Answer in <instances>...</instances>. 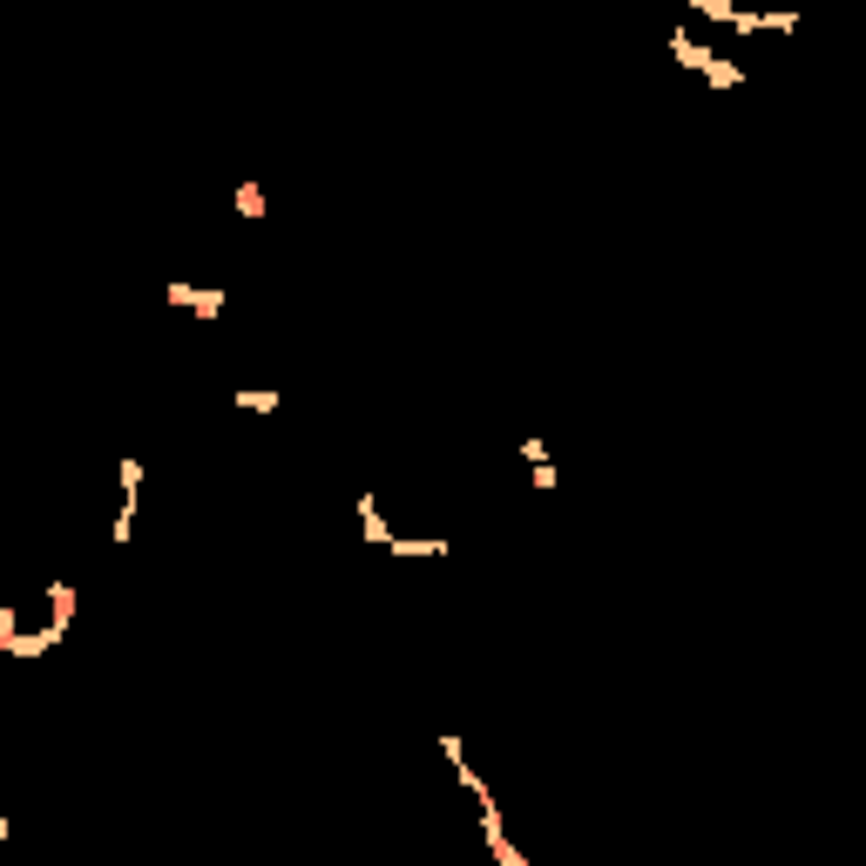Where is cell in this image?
Masks as SVG:
<instances>
[{"mask_svg":"<svg viewBox=\"0 0 866 866\" xmlns=\"http://www.w3.org/2000/svg\"><path fill=\"white\" fill-rule=\"evenodd\" d=\"M494 866H528V853H522V846H515V840H508V846H501V853H494Z\"/></svg>","mask_w":866,"mask_h":866,"instance_id":"obj_13","label":"cell"},{"mask_svg":"<svg viewBox=\"0 0 866 866\" xmlns=\"http://www.w3.org/2000/svg\"><path fill=\"white\" fill-rule=\"evenodd\" d=\"M671 61H677V68H691V75H704L711 89H744V68H738V61H725L711 42H697L691 27H677V34H671Z\"/></svg>","mask_w":866,"mask_h":866,"instance_id":"obj_1","label":"cell"},{"mask_svg":"<svg viewBox=\"0 0 866 866\" xmlns=\"http://www.w3.org/2000/svg\"><path fill=\"white\" fill-rule=\"evenodd\" d=\"M230 407H244V413H278L285 392H278V386H238V392H230Z\"/></svg>","mask_w":866,"mask_h":866,"instance_id":"obj_6","label":"cell"},{"mask_svg":"<svg viewBox=\"0 0 866 866\" xmlns=\"http://www.w3.org/2000/svg\"><path fill=\"white\" fill-rule=\"evenodd\" d=\"M731 27L738 34H799V8H738Z\"/></svg>","mask_w":866,"mask_h":866,"instance_id":"obj_4","label":"cell"},{"mask_svg":"<svg viewBox=\"0 0 866 866\" xmlns=\"http://www.w3.org/2000/svg\"><path fill=\"white\" fill-rule=\"evenodd\" d=\"M230 204H238V217H264L271 196H264V183H238V196H230Z\"/></svg>","mask_w":866,"mask_h":866,"instance_id":"obj_8","label":"cell"},{"mask_svg":"<svg viewBox=\"0 0 866 866\" xmlns=\"http://www.w3.org/2000/svg\"><path fill=\"white\" fill-rule=\"evenodd\" d=\"M447 548H454V542H392L386 556H407V562H426V556H433V562H441Z\"/></svg>","mask_w":866,"mask_h":866,"instance_id":"obj_7","label":"cell"},{"mask_svg":"<svg viewBox=\"0 0 866 866\" xmlns=\"http://www.w3.org/2000/svg\"><path fill=\"white\" fill-rule=\"evenodd\" d=\"M115 481H123V488H115V522H109V542L123 548V542L136 535V515H143V460H136V454H123Z\"/></svg>","mask_w":866,"mask_h":866,"instance_id":"obj_2","label":"cell"},{"mask_svg":"<svg viewBox=\"0 0 866 866\" xmlns=\"http://www.w3.org/2000/svg\"><path fill=\"white\" fill-rule=\"evenodd\" d=\"M163 305L190 311V319H224V311H230V292H224V285H190V278H163Z\"/></svg>","mask_w":866,"mask_h":866,"instance_id":"obj_3","label":"cell"},{"mask_svg":"<svg viewBox=\"0 0 866 866\" xmlns=\"http://www.w3.org/2000/svg\"><path fill=\"white\" fill-rule=\"evenodd\" d=\"M691 8H697L704 21H725V27H731V14H738V8H731V0H691Z\"/></svg>","mask_w":866,"mask_h":866,"instance_id":"obj_10","label":"cell"},{"mask_svg":"<svg viewBox=\"0 0 866 866\" xmlns=\"http://www.w3.org/2000/svg\"><path fill=\"white\" fill-rule=\"evenodd\" d=\"M352 508H360V528H366V542H373V548H392V542H400V535L386 528V515H379V494H373V488H360V501H352Z\"/></svg>","mask_w":866,"mask_h":866,"instance_id":"obj_5","label":"cell"},{"mask_svg":"<svg viewBox=\"0 0 866 866\" xmlns=\"http://www.w3.org/2000/svg\"><path fill=\"white\" fill-rule=\"evenodd\" d=\"M515 454H522V460H528V467H535V460H548V441H535V433H528V441H522V447H515Z\"/></svg>","mask_w":866,"mask_h":866,"instance_id":"obj_12","label":"cell"},{"mask_svg":"<svg viewBox=\"0 0 866 866\" xmlns=\"http://www.w3.org/2000/svg\"><path fill=\"white\" fill-rule=\"evenodd\" d=\"M528 475H535V488H562V475H556V460H535V467H528Z\"/></svg>","mask_w":866,"mask_h":866,"instance_id":"obj_11","label":"cell"},{"mask_svg":"<svg viewBox=\"0 0 866 866\" xmlns=\"http://www.w3.org/2000/svg\"><path fill=\"white\" fill-rule=\"evenodd\" d=\"M441 759H447L454 772H467V765H475V759H467V744H460L454 731H441Z\"/></svg>","mask_w":866,"mask_h":866,"instance_id":"obj_9","label":"cell"}]
</instances>
